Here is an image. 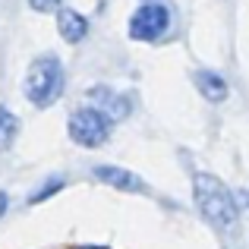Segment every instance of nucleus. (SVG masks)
Instances as JSON below:
<instances>
[{
  "label": "nucleus",
  "instance_id": "nucleus-1",
  "mask_svg": "<svg viewBox=\"0 0 249 249\" xmlns=\"http://www.w3.org/2000/svg\"><path fill=\"white\" fill-rule=\"evenodd\" d=\"M193 199H196V205H199L202 218H205L208 224L221 227V231H231V227L237 224V218H240L237 199H233V193L218 177L196 174L193 177Z\"/></svg>",
  "mask_w": 249,
  "mask_h": 249
},
{
  "label": "nucleus",
  "instance_id": "nucleus-3",
  "mask_svg": "<svg viewBox=\"0 0 249 249\" xmlns=\"http://www.w3.org/2000/svg\"><path fill=\"white\" fill-rule=\"evenodd\" d=\"M70 139L82 148H98L110 139V117L101 107H79L67 123Z\"/></svg>",
  "mask_w": 249,
  "mask_h": 249
},
{
  "label": "nucleus",
  "instance_id": "nucleus-5",
  "mask_svg": "<svg viewBox=\"0 0 249 249\" xmlns=\"http://www.w3.org/2000/svg\"><path fill=\"white\" fill-rule=\"evenodd\" d=\"M91 174H95V180L107 183V186L120 189V193H148L145 180H142V177H136L133 170H126V167H114V164H98L95 170H91Z\"/></svg>",
  "mask_w": 249,
  "mask_h": 249
},
{
  "label": "nucleus",
  "instance_id": "nucleus-9",
  "mask_svg": "<svg viewBox=\"0 0 249 249\" xmlns=\"http://www.w3.org/2000/svg\"><path fill=\"white\" fill-rule=\"evenodd\" d=\"M19 136V120L13 110H6L3 104H0V152H10L13 142H16Z\"/></svg>",
  "mask_w": 249,
  "mask_h": 249
},
{
  "label": "nucleus",
  "instance_id": "nucleus-8",
  "mask_svg": "<svg viewBox=\"0 0 249 249\" xmlns=\"http://www.w3.org/2000/svg\"><path fill=\"white\" fill-rule=\"evenodd\" d=\"M193 79H196V89L202 91V98H205V101L221 104V101L227 98V82H224V76H221V73H212V70H199Z\"/></svg>",
  "mask_w": 249,
  "mask_h": 249
},
{
  "label": "nucleus",
  "instance_id": "nucleus-7",
  "mask_svg": "<svg viewBox=\"0 0 249 249\" xmlns=\"http://www.w3.org/2000/svg\"><path fill=\"white\" fill-rule=\"evenodd\" d=\"M89 98H91V101H98V107H101L110 120H123V117L129 114V98L126 95H117V91H110V89H91Z\"/></svg>",
  "mask_w": 249,
  "mask_h": 249
},
{
  "label": "nucleus",
  "instance_id": "nucleus-2",
  "mask_svg": "<svg viewBox=\"0 0 249 249\" xmlns=\"http://www.w3.org/2000/svg\"><path fill=\"white\" fill-rule=\"evenodd\" d=\"M63 85H67V76H63V63L57 60L54 54L35 57L25 70L22 79V95L29 98L35 107H51L57 98L63 95Z\"/></svg>",
  "mask_w": 249,
  "mask_h": 249
},
{
  "label": "nucleus",
  "instance_id": "nucleus-11",
  "mask_svg": "<svg viewBox=\"0 0 249 249\" xmlns=\"http://www.w3.org/2000/svg\"><path fill=\"white\" fill-rule=\"evenodd\" d=\"M29 6L35 13H57L63 6V0H29Z\"/></svg>",
  "mask_w": 249,
  "mask_h": 249
},
{
  "label": "nucleus",
  "instance_id": "nucleus-12",
  "mask_svg": "<svg viewBox=\"0 0 249 249\" xmlns=\"http://www.w3.org/2000/svg\"><path fill=\"white\" fill-rule=\"evenodd\" d=\"M6 205H10V196H6V193H0V218H3V212H6Z\"/></svg>",
  "mask_w": 249,
  "mask_h": 249
},
{
  "label": "nucleus",
  "instance_id": "nucleus-6",
  "mask_svg": "<svg viewBox=\"0 0 249 249\" xmlns=\"http://www.w3.org/2000/svg\"><path fill=\"white\" fill-rule=\"evenodd\" d=\"M57 32L67 44H79L85 35H89V19L82 13L70 10V6H60L57 10Z\"/></svg>",
  "mask_w": 249,
  "mask_h": 249
},
{
  "label": "nucleus",
  "instance_id": "nucleus-10",
  "mask_svg": "<svg viewBox=\"0 0 249 249\" xmlns=\"http://www.w3.org/2000/svg\"><path fill=\"white\" fill-rule=\"evenodd\" d=\"M63 186V177H51V183H44L41 189H38V193H32L29 196V202H41V199H51V196L57 193V189Z\"/></svg>",
  "mask_w": 249,
  "mask_h": 249
},
{
  "label": "nucleus",
  "instance_id": "nucleus-4",
  "mask_svg": "<svg viewBox=\"0 0 249 249\" xmlns=\"http://www.w3.org/2000/svg\"><path fill=\"white\" fill-rule=\"evenodd\" d=\"M167 25H170V10L167 6L145 0V3L129 16V38H133V41H158V38L167 32Z\"/></svg>",
  "mask_w": 249,
  "mask_h": 249
}]
</instances>
